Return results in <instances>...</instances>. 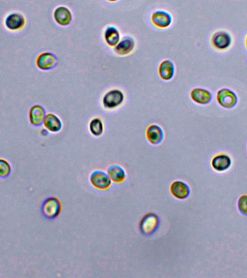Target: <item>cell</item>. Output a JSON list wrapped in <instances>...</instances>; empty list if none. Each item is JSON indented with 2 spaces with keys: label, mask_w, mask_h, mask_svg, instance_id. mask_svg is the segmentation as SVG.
Listing matches in <instances>:
<instances>
[{
  "label": "cell",
  "mask_w": 247,
  "mask_h": 278,
  "mask_svg": "<svg viewBox=\"0 0 247 278\" xmlns=\"http://www.w3.org/2000/svg\"><path fill=\"white\" fill-rule=\"evenodd\" d=\"M89 130L91 134L94 137H100L104 131L103 122L99 117L92 119L90 122Z\"/></svg>",
  "instance_id": "cell-21"
},
{
  "label": "cell",
  "mask_w": 247,
  "mask_h": 278,
  "mask_svg": "<svg viewBox=\"0 0 247 278\" xmlns=\"http://www.w3.org/2000/svg\"><path fill=\"white\" fill-rule=\"evenodd\" d=\"M54 18L56 24L62 27H67L71 24L73 21V15L71 11L65 6H59L55 9Z\"/></svg>",
  "instance_id": "cell-11"
},
{
  "label": "cell",
  "mask_w": 247,
  "mask_h": 278,
  "mask_svg": "<svg viewBox=\"0 0 247 278\" xmlns=\"http://www.w3.org/2000/svg\"><path fill=\"white\" fill-rule=\"evenodd\" d=\"M46 117V111L41 105H34L29 111V120L34 126H41Z\"/></svg>",
  "instance_id": "cell-16"
},
{
  "label": "cell",
  "mask_w": 247,
  "mask_h": 278,
  "mask_svg": "<svg viewBox=\"0 0 247 278\" xmlns=\"http://www.w3.org/2000/svg\"><path fill=\"white\" fill-rule=\"evenodd\" d=\"M105 42L110 47H114L120 42V33L118 29L114 27H109L104 31Z\"/></svg>",
  "instance_id": "cell-19"
},
{
  "label": "cell",
  "mask_w": 247,
  "mask_h": 278,
  "mask_svg": "<svg viewBox=\"0 0 247 278\" xmlns=\"http://www.w3.org/2000/svg\"><path fill=\"white\" fill-rule=\"evenodd\" d=\"M159 224V218L155 214H147L142 218L141 221H140V232L144 236H152L158 230Z\"/></svg>",
  "instance_id": "cell-3"
},
{
  "label": "cell",
  "mask_w": 247,
  "mask_h": 278,
  "mask_svg": "<svg viewBox=\"0 0 247 278\" xmlns=\"http://www.w3.org/2000/svg\"><path fill=\"white\" fill-rule=\"evenodd\" d=\"M135 48V42L131 36H125L116 47L114 51L116 54L120 56H126L131 54Z\"/></svg>",
  "instance_id": "cell-9"
},
{
  "label": "cell",
  "mask_w": 247,
  "mask_h": 278,
  "mask_svg": "<svg viewBox=\"0 0 247 278\" xmlns=\"http://www.w3.org/2000/svg\"><path fill=\"white\" fill-rule=\"evenodd\" d=\"M190 97L194 102L198 105H206L213 99L211 92L202 88H195L190 92Z\"/></svg>",
  "instance_id": "cell-10"
},
{
  "label": "cell",
  "mask_w": 247,
  "mask_h": 278,
  "mask_svg": "<svg viewBox=\"0 0 247 278\" xmlns=\"http://www.w3.org/2000/svg\"><path fill=\"white\" fill-rule=\"evenodd\" d=\"M217 101L222 108L231 109L237 105L238 97L232 90L223 88L218 91Z\"/></svg>",
  "instance_id": "cell-5"
},
{
  "label": "cell",
  "mask_w": 247,
  "mask_h": 278,
  "mask_svg": "<svg viewBox=\"0 0 247 278\" xmlns=\"http://www.w3.org/2000/svg\"><path fill=\"white\" fill-rule=\"evenodd\" d=\"M239 210L244 215H247V195H243L239 198L238 202Z\"/></svg>",
  "instance_id": "cell-23"
},
{
  "label": "cell",
  "mask_w": 247,
  "mask_h": 278,
  "mask_svg": "<svg viewBox=\"0 0 247 278\" xmlns=\"http://www.w3.org/2000/svg\"><path fill=\"white\" fill-rule=\"evenodd\" d=\"M231 165V160L226 154H219L212 160V167L215 170L222 172L226 170Z\"/></svg>",
  "instance_id": "cell-18"
},
{
  "label": "cell",
  "mask_w": 247,
  "mask_h": 278,
  "mask_svg": "<svg viewBox=\"0 0 247 278\" xmlns=\"http://www.w3.org/2000/svg\"><path fill=\"white\" fill-rule=\"evenodd\" d=\"M124 102V94L121 90L114 88L104 94L102 103L103 108L109 111L117 109Z\"/></svg>",
  "instance_id": "cell-1"
},
{
  "label": "cell",
  "mask_w": 247,
  "mask_h": 278,
  "mask_svg": "<svg viewBox=\"0 0 247 278\" xmlns=\"http://www.w3.org/2000/svg\"><path fill=\"white\" fill-rule=\"evenodd\" d=\"M175 73V67L173 62L169 59L162 61L158 66V75L165 82L172 80Z\"/></svg>",
  "instance_id": "cell-15"
},
{
  "label": "cell",
  "mask_w": 247,
  "mask_h": 278,
  "mask_svg": "<svg viewBox=\"0 0 247 278\" xmlns=\"http://www.w3.org/2000/svg\"><path fill=\"white\" fill-rule=\"evenodd\" d=\"M58 59L51 53H43L36 59V66L41 70L53 69L57 65Z\"/></svg>",
  "instance_id": "cell-7"
},
{
  "label": "cell",
  "mask_w": 247,
  "mask_h": 278,
  "mask_svg": "<svg viewBox=\"0 0 247 278\" xmlns=\"http://www.w3.org/2000/svg\"><path fill=\"white\" fill-rule=\"evenodd\" d=\"M11 167L8 162L0 159V178H5L10 175Z\"/></svg>",
  "instance_id": "cell-22"
},
{
  "label": "cell",
  "mask_w": 247,
  "mask_h": 278,
  "mask_svg": "<svg viewBox=\"0 0 247 278\" xmlns=\"http://www.w3.org/2000/svg\"><path fill=\"white\" fill-rule=\"evenodd\" d=\"M108 175L114 183L120 184L126 180V172L123 167L119 166H112L108 169Z\"/></svg>",
  "instance_id": "cell-20"
},
{
  "label": "cell",
  "mask_w": 247,
  "mask_h": 278,
  "mask_svg": "<svg viewBox=\"0 0 247 278\" xmlns=\"http://www.w3.org/2000/svg\"><path fill=\"white\" fill-rule=\"evenodd\" d=\"M246 46H247V36L246 37Z\"/></svg>",
  "instance_id": "cell-25"
},
{
  "label": "cell",
  "mask_w": 247,
  "mask_h": 278,
  "mask_svg": "<svg viewBox=\"0 0 247 278\" xmlns=\"http://www.w3.org/2000/svg\"><path fill=\"white\" fill-rule=\"evenodd\" d=\"M4 24L8 30L16 31L21 30L25 27V19L24 15L18 13H13L6 18Z\"/></svg>",
  "instance_id": "cell-13"
},
{
  "label": "cell",
  "mask_w": 247,
  "mask_h": 278,
  "mask_svg": "<svg viewBox=\"0 0 247 278\" xmlns=\"http://www.w3.org/2000/svg\"><path fill=\"white\" fill-rule=\"evenodd\" d=\"M62 212L61 201L55 197H49L44 200L41 206V212L47 219L53 220L57 218Z\"/></svg>",
  "instance_id": "cell-2"
},
{
  "label": "cell",
  "mask_w": 247,
  "mask_h": 278,
  "mask_svg": "<svg viewBox=\"0 0 247 278\" xmlns=\"http://www.w3.org/2000/svg\"><path fill=\"white\" fill-rule=\"evenodd\" d=\"M91 184L98 190L106 191L111 186V181L109 175L103 171L96 170L91 173L90 177Z\"/></svg>",
  "instance_id": "cell-6"
},
{
  "label": "cell",
  "mask_w": 247,
  "mask_h": 278,
  "mask_svg": "<svg viewBox=\"0 0 247 278\" xmlns=\"http://www.w3.org/2000/svg\"><path fill=\"white\" fill-rule=\"evenodd\" d=\"M170 192L175 198L182 200L185 199L190 195V189L187 183L176 181L171 184Z\"/></svg>",
  "instance_id": "cell-12"
},
{
  "label": "cell",
  "mask_w": 247,
  "mask_h": 278,
  "mask_svg": "<svg viewBox=\"0 0 247 278\" xmlns=\"http://www.w3.org/2000/svg\"><path fill=\"white\" fill-rule=\"evenodd\" d=\"M109 1H112V2H114V1H118V0H107Z\"/></svg>",
  "instance_id": "cell-24"
},
{
  "label": "cell",
  "mask_w": 247,
  "mask_h": 278,
  "mask_svg": "<svg viewBox=\"0 0 247 278\" xmlns=\"http://www.w3.org/2000/svg\"><path fill=\"white\" fill-rule=\"evenodd\" d=\"M151 21L155 27L165 29L169 28L172 24V17L166 11L158 10L151 15Z\"/></svg>",
  "instance_id": "cell-8"
},
{
  "label": "cell",
  "mask_w": 247,
  "mask_h": 278,
  "mask_svg": "<svg viewBox=\"0 0 247 278\" xmlns=\"http://www.w3.org/2000/svg\"><path fill=\"white\" fill-rule=\"evenodd\" d=\"M44 125L48 131L52 133H57L62 128V123L60 119L52 113H49L46 115Z\"/></svg>",
  "instance_id": "cell-17"
},
{
  "label": "cell",
  "mask_w": 247,
  "mask_h": 278,
  "mask_svg": "<svg viewBox=\"0 0 247 278\" xmlns=\"http://www.w3.org/2000/svg\"><path fill=\"white\" fill-rule=\"evenodd\" d=\"M146 136L149 143L152 145L159 144L164 138L162 128L159 125L155 124H152L148 127Z\"/></svg>",
  "instance_id": "cell-14"
},
{
  "label": "cell",
  "mask_w": 247,
  "mask_h": 278,
  "mask_svg": "<svg viewBox=\"0 0 247 278\" xmlns=\"http://www.w3.org/2000/svg\"><path fill=\"white\" fill-rule=\"evenodd\" d=\"M231 35L225 30H219L213 33L211 38V44L215 49L219 51H225L232 44Z\"/></svg>",
  "instance_id": "cell-4"
}]
</instances>
